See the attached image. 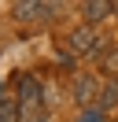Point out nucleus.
I'll return each mask as SVG.
<instances>
[{
    "mask_svg": "<svg viewBox=\"0 0 118 122\" xmlns=\"http://www.w3.org/2000/svg\"><path fill=\"white\" fill-rule=\"evenodd\" d=\"M15 104H19L22 118H37L41 115V104H44V89L41 81H37V74H19V81H15Z\"/></svg>",
    "mask_w": 118,
    "mask_h": 122,
    "instance_id": "f257e3e1",
    "label": "nucleus"
},
{
    "mask_svg": "<svg viewBox=\"0 0 118 122\" xmlns=\"http://www.w3.org/2000/svg\"><path fill=\"white\" fill-rule=\"evenodd\" d=\"M100 74L118 78V45H114V48H107V52L100 56Z\"/></svg>",
    "mask_w": 118,
    "mask_h": 122,
    "instance_id": "0eeeda50",
    "label": "nucleus"
},
{
    "mask_svg": "<svg viewBox=\"0 0 118 122\" xmlns=\"http://www.w3.org/2000/svg\"><path fill=\"white\" fill-rule=\"evenodd\" d=\"M66 45H70V56H103V41H100V33H96L92 26L70 30Z\"/></svg>",
    "mask_w": 118,
    "mask_h": 122,
    "instance_id": "f03ea898",
    "label": "nucleus"
},
{
    "mask_svg": "<svg viewBox=\"0 0 118 122\" xmlns=\"http://www.w3.org/2000/svg\"><path fill=\"white\" fill-rule=\"evenodd\" d=\"M19 118H22L19 104L15 100H0V122H19Z\"/></svg>",
    "mask_w": 118,
    "mask_h": 122,
    "instance_id": "6e6552de",
    "label": "nucleus"
},
{
    "mask_svg": "<svg viewBox=\"0 0 118 122\" xmlns=\"http://www.w3.org/2000/svg\"><path fill=\"white\" fill-rule=\"evenodd\" d=\"M96 96H100L96 78H92V74H74V104L85 111L88 104H96Z\"/></svg>",
    "mask_w": 118,
    "mask_h": 122,
    "instance_id": "20e7f679",
    "label": "nucleus"
},
{
    "mask_svg": "<svg viewBox=\"0 0 118 122\" xmlns=\"http://www.w3.org/2000/svg\"><path fill=\"white\" fill-rule=\"evenodd\" d=\"M111 11H114V4H107V0H88V4H81L85 26H88V22H100V19H107Z\"/></svg>",
    "mask_w": 118,
    "mask_h": 122,
    "instance_id": "39448f33",
    "label": "nucleus"
},
{
    "mask_svg": "<svg viewBox=\"0 0 118 122\" xmlns=\"http://www.w3.org/2000/svg\"><path fill=\"white\" fill-rule=\"evenodd\" d=\"M96 107H100L103 115H111V111L118 107V81H107V85L100 89V96H96Z\"/></svg>",
    "mask_w": 118,
    "mask_h": 122,
    "instance_id": "423d86ee",
    "label": "nucleus"
},
{
    "mask_svg": "<svg viewBox=\"0 0 118 122\" xmlns=\"http://www.w3.org/2000/svg\"><path fill=\"white\" fill-rule=\"evenodd\" d=\"M78 122H103V111L100 107H85V111L78 115Z\"/></svg>",
    "mask_w": 118,
    "mask_h": 122,
    "instance_id": "1a4fd4ad",
    "label": "nucleus"
},
{
    "mask_svg": "<svg viewBox=\"0 0 118 122\" xmlns=\"http://www.w3.org/2000/svg\"><path fill=\"white\" fill-rule=\"evenodd\" d=\"M55 4H41V0H19L11 8V15L19 19V22H37V19H52L55 15Z\"/></svg>",
    "mask_w": 118,
    "mask_h": 122,
    "instance_id": "7ed1b4c3",
    "label": "nucleus"
}]
</instances>
